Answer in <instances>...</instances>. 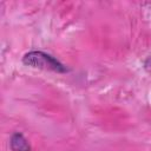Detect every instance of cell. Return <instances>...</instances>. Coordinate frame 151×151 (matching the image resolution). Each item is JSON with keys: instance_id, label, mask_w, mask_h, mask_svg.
Returning a JSON list of instances; mask_svg holds the SVG:
<instances>
[{"instance_id": "6da1fadb", "label": "cell", "mask_w": 151, "mask_h": 151, "mask_svg": "<svg viewBox=\"0 0 151 151\" xmlns=\"http://www.w3.org/2000/svg\"><path fill=\"white\" fill-rule=\"evenodd\" d=\"M22 63L26 66L52 71L57 73H66L68 71V68L63 63H60L57 58L42 51H31L25 53L22 57Z\"/></svg>"}, {"instance_id": "7a4b0ae2", "label": "cell", "mask_w": 151, "mask_h": 151, "mask_svg": "<svg viewBox=\"0 0 151 151\" xmlns=\"http://www.w3.org/2000/svg\"><path fill=\"white\" fill-rule=\"evenodd\" d=\"M9 147L12 151H31V145L28 140L20 132H14L11 136Z\"/></svg>"}]
</instances>
